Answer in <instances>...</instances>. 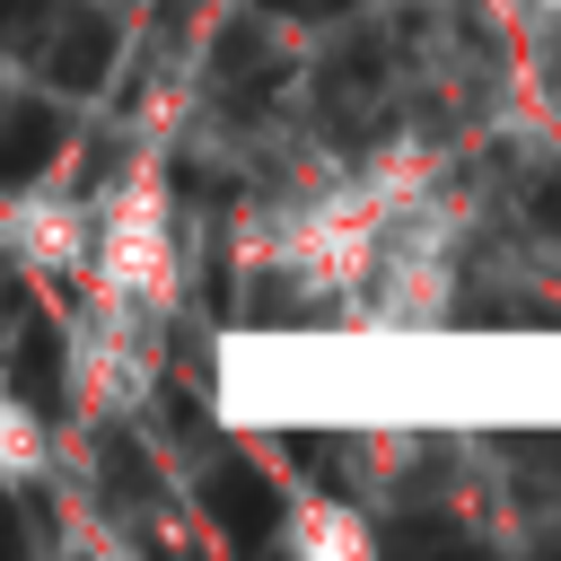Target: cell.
<instances>
[{
  "label": "cell",
  "mask_w": 561,
  "mask_h": 561,
  "mask_svg": "<svg viewBox=\"0 0 561 561\" xmlns=\"http://www.w3.org/2000/svg\"><path fill=\"white\" fill-rule=\"evenodd\" d=\"M175 298V219L158 175H123L96 202V254H88V324L114 333V351H149L158 316Z\"/></svg>",
  "instance_id": "obj_1"
},
{
  "label": "cell",
  "mask_w": 561,
  "mask_h": 561,
  "mask_svg": "<svg viewBox=\"0 0 561 561\" xmlns=\"http://www.w3.org/2000/svg\"><path fill=\"white\" fill-rule=\"evenodd\" d=\"M9 254L26 263V272H88V254H96V210L79 202V193H18L9 202Z\"/></svg>",
  "instance_id": "obj_2"
},
{
  "label": "cell",
  "mask_w": 561,
  "mask_h": 561,
  "mask_svg": "<svg viewBox=\"0 0 561 561\" xmlns=\"http://www.w3.org/2000/svg\"><path fill=\"white\" fill-rule=\"evenodd\" d=\"M289 543H307V552H316V543H368V535H359V517H333V508H298V517H289Z\"/></svg>",
  "instance_id": "obj_3"
},
{
  "label": "cell",
  "mask_w": 561,
  "mask_h": 561,
  "mask_svg": "<svg viewBox=\"0 0 561 561\" xmlns=\"http://www.w3.org/2000/svg\"><path fill=\"white\" fill-rule=\"evenodd\" d=\"M35 465H44V438H35V412H9V473H18V482H35Z\"/></svg>",
  "instance_id": "obj_4"
},
{
  "label": "cell",
  "mask_w": 561,
  "mask_h": 561,
  "mask_svg": "<svg viewBox=\"0 0 561 561\" xmlns=\"http://www.w3.org/2000/svg\"><path fill=\"white\" fill-rule=\"evenodd\" d=\"M535 9H561V0H535Z\"/></svg>",
  "instance_id": "obj_5"
}]
</instances>
